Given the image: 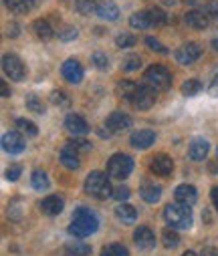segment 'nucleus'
<instances>
[{"label":"nucleus","mask_w":218,"mask_h":256,"mask_svg":"<svg viewBox=\"0 0 218 256\" xmlns=\"http://www.w3.org/2000/svg\"><path fill=\"white\" fill-rule=\"evenodd\" d=\"M145 44H148L152 50H156V52H162V54H168V48L160 42V40H156V38H152V36H148L145 38Z\"/></svg>","instance_id":"43"},{"label":"nucleus","mask_w":218,"mask_h":256,"mask_svg":"<svg viewBox=\"0 0 218 256\" xmlns=\"http://www.w3.org/2000/svg\"><path fill=\"white\" fill-rule=\"evenodd\" d=\"M135 91H137V85H135L133 81H119V85L115 87L117 97H121V99H125V101H131V97H133Z\"/></svg>","instance_id":"27"},{"label":"nucleus","mask_w":218,"mask_h":256,"mask_svg":"<svg viewBox=\"0 0 218 256\" xmlns=\"http://www.w3.org/2000/svg\"><path fill=\"white\" fill-rule=\"evenodd\" d=\"M77 34H79V30H77L75 26H65V28H61V30H59V38H61V40H65V42L75 40V38H77Z\"/></svg>","instance_id":"41"},{"label":"nucleus","mask_w":218,"mask_h":256,"mask_svg":"<svg viewBox=\"0 0 218 256\" xmlns=\"http://www.w3.org/2000/svg\"><path fill=\"white\" fill-rule=\"evenodd\" d=\"M0 93H3V97L7 99V97H11V89H9V85L5 83V81H0Z\"/></svg>","instance_id":"50"},{"label":"nucleus","mask_w":218,"mask_h":256,"mask_svg":"<svg viewBox=\"0 0 218 256\" xmlns=\"http://www.w3.org/2000/svg\"><path fill=\"white\" fill-rule=\"evenodd\" d=\"M63 208H65V202L59 196H47L41 202V212L47 214V216H59L63 212Z\"/></svg>","instance_id":"19"},{"label":"nucleus","mask_w":218,"mask_h":256,"mask_svg":"<svg viewBox=\"0 0 218 256\" xmlns=\"http://www.w3.org/2000/svg\"><path fill=\"white\" fill-rule=\"evenodd\" d=\"M3 69H5V73H7L13 81H23V79L27 77L25 62H23L17 54H5V56H3Z\"/></svg>","instance_id":"6"},{"label":"nucleus","mask_w":218,"mask_h":256,"mask_svg":"<svg viewBox=\"0 0 218 256\" xmlns=\"http://www.w3.org/2000/svg\"><path fill=\"white\" fill-rule=\"evenodd\" d=\"M150 170L156 174V176H162V178H168L174 170V162L172 158H168L166 154H158L152 158V164H150Z\"/></svg>","instance_id":"12"},{"label":"nucleus","mask_w":218,"mask_h":256,"mask_svg":"<svg viewBox=\"0 0 218 256\" xmlns=\"http://www.w3.org/2000/svg\"><path fill=\"white\" fill-rule=\"evenodd\" d=\"M3 148L9 154H21V152H25V140H23L21 134L9 132V134L3 136Z\"/></svg>","instance_id":"14"},{"label":"nucleus","mask_w":218,"mask_h":256,"mask_svg":"<svg viewBox=\"0 0 218 256\" xmlns=\"http://www.w3.org/2000/svg\"><path fill=\"white\" fill-rule=\"evenodd\" d=\"M164 218L174 230H188L192 226V210L188 204H182V202L168 204L164 210Z\"/></svg>","instance_id":"2"},{"label":"nucleus","mask_w":218,"mask_h":256,"mask_svg":"<svg viewBox=\"0 0 218 256\" xmlns=\"http://www.w3.org/2000/svg\"><path fill=\"white\" fill-rule=\"evenodd\" d=\"M148 12H150V16H152V22H154V24H168V22H170L168 14H166V12H162L160 8H150Z\"/></svg>","instance_id":"39"},{"label":"nucleus","mask_w":218,"mask_h":256,"mask_svg":"<svg viewBox=\"0 0 218 256\" xmlns=\"http://www.w3.org/2000/svg\"><path fill=\"white\" fill-rule=\"evenodd\" d=\"M23 200L21 198H17V200H13L11 204H9V216L13 218V220H21L23 218Z\"/></svg>","instance_id":"38"},{"label":"nucleus","mask_w":218,"mask_h":256,"mask_svg":"<svg viewBox=\"0 0 218 256\" xmlns=\"http://www.w3.org/2000/svg\"><path fill=\"white\" fill-rule=\"evenodd\" d=\"M208 95L218 97V73H216V77L212 79V83H210V87H208Z\"/></svg>","instance_id":"48"},{"label":"nucleus","mask_w":218,"mask_h":256,"mask_svg":"<svg viewBox=\"0 0 218 256\" xmlns=\"http://www.w3.org/2000/svg\"><path fill=\"white\" fill-rule=\"evenodd\" d=\"M176 0H164V4H174Z\"/></svg>","instance_id":"56"},{"label":"nucleus","mask_w":218,"mask_h":256,"mask_svg":"<svg viewBox=\"0 0 218 256\" xmlns=\"http://www.w3.org/2000/svg\"><path fill=\"white\" fill-rule=\"evenodd\" d=\"M139 196L148 202V204H156L162 198V188L156 184H143L139 190Z\"/></svg>","instance_id":"20"},{"label":"nucleus","mask_w":218,"mask_h":256,"mask_svg":"<svg viewBox=\"0 0 218 256\" xmlns=\"http://www.w3.org/2000/svg\"><path fill=\"white\" fill-rule=\"evenodd\" d=\"M200 89H202V83L198 81V79H188L184 85H182V95H186V97H192V95H196V93H200Z\"/></svg>","instance_id":"32"},{"label":"nucleus","mask_w":218,"mask_h":256,"mask_svg":"<svg viewBox=\"0 0 218 256\" xmlns=\"http://www.w3.org/2000/svg\"><path fill=\"white\" fill-rule=\"evenodd\" d=\"M135 42H137V38H135L133 34H119V36L115 38V44H117L119 48H131Z\"/></svg>","instance_id":"40"},{"label":"nucleus","mask_w":218,"mask_h":256,"mask_svg":"<svg viewBox=\"0 0 218 256\" xmlns=\"http://www.w3.org/2000/svg\"><path fill=\"white\" fill-rule=\"evenodd\" d=\"M91 60H93V65H95L99 71H107V69H109V58H107V54H105V52H101V50L93 52Z\"/></svg>","instance_id":"36"},{"label":"nucleus","mask_w":218,"mask_h":256,"mask_svg":"<svg viewBox=\"0 0 218 256\" xmlns=\"http://www.w3.org/2000/svg\"><path fill=\"white\" fill-rule=\"evenodd\" d=\"M129 24H131L133 28H139V30H145V28L154 26V22H152V16H150V12H148V10L131 14V18H129Z\"/></svg>","instance_id":"23"},{"label":"nucleus","mask_w":218,"mask_h":256,"mask_svg":"<svg viewBox=\"0 0 218 256\" xmlns=\"http://www.w3.org/2000/svg\"><path fill=\"white\" fill-rule=\"evenodd\" d=\"M5 2H7V6H9L13 12H17V14H27V12H31L33 6H35V0H5Z\"/></svg>","instance_id":"25"},{"label":"nucleus","mask_w":218,"mask_h":256,"mask_svg":"<svg viewBox=\"0 0 218 256\" xmlns=\"http://www.w3.org/2000/svg\"><path fill=\"white\" fill-rule=\"evenodd\" d=\"M133 170V160L125 154H113L107 160V174L113 180H125Z\"/></svg>","instance_id":"5"},{"label":"nucleus","mask_w":218,"mask_h":256,"mask_svg":"<svg viewBox=\"0 0 218 256\" xmlns=\"http://www.w3.org/2000/svg\"><path fill=\"white\" fill-rule=\"evenodd\" d=\"M200 256H218V248L206 246V248H202V254H200Z\"/></svg>","instance_id":"49"},{"label":"nucleus","mask_w":218,"mask_h":256,"mask_svg":"<svg viewBox=\"0 0 218 256\" xmlns=\"http://www.w3.org/2000/svg\"><path fill=\"white\" fill-rule=\"evenodd\" d=\"M133 240H135V244H137L139 250H152V248L156 246V234H154L148 226H139V228H135V232H133Z\"/></svg>","instance_id":"11"},{"label":"nucleus","mask_w":218,"mask_h":256,"mask_svg":"<svg viewBox=\"0 0 218 256\" xmlns=\"http://www.w3.org/2000/svg\"><path fill=\"white\" fill-rule=\"evenodd\" d=\"M115 216H117L123 224H133L135 218H137V212H135V208L129 206V204H119V206L115 208Z\"/></svg>","instance_id":"24"},{"label":"nucleus","mask_w":218,"mask_h":256,"mask_svg":"<svg viewBox=\"0 0 218 256\" xmlns=\"http://www.w3.org/2000/svg\"><path fill=\"white\" fill-rule=\"evenodd\" d=\"M67 252L69 254H77V256H89L91 254V246H87L85 242H69L67 244Z\"/></svg>","instance_id":"30"},{"label":"nucleus","mask_w":218,"mask_h":256,"mask_svg":"<svg viewBox=\"0 0 218 256\" xmlns=\"http://www.w3.org/2000/svg\"><path fill=\"white\" fill-rule=\"evenodd\" d=\"M17 127H19L23 134H27V136H31V138H35V136L39 134V127H37L33 121H29V119H17Z\"/></svg>","instance_id":"33"},{"label":"nucleus","mask_w":218,"mask_h":256,"mask_svg":"<svg viewBox=\"0 0 218 256\" xmlns=\"http://www.w3.org/2000/svg\"><path fill=\"white\" fill-rule=\"evenodd\" d=\"M212 202H214V206H216V210H218V186L212 188Z\"/></svg>","instance_id":"51"},{"label":"nucleus","mask_w":218,"mask_h":256,"mask_svg":"<svg viewBox=\"0 0 218 256\" xmlns=\"http://www.w3.org/2000/svg\"><path fill=\"white\" fill-rule=\"evenodd\" d=\"M21 174H23V168H21V166H11V168L7 170V180H9V182H17V180L21 178Z\"/></svg>","instance_id":"44"},{"label":"nucleus","mask_w":218,"mask_h":256,"mask_svg":"<svg viewBox=\"0 0 218 256\" xmlns=\"http://www.w3.org/2000/svg\"><path fill=\"white\" fill-rule=\"evenodd\" d=\"M65 130H67L71 136L81 138V136H85V134L91 132V127H89V123H87L81 115L71 113V115H67V119H65Z\"/></svg>","instance_id":"9"},{"label":"nucleus","mask_w":218,"mask_h":256,"mask_svg":"<svg viewBox=\"0 0 218 256\" xmlns=\"http://www.w3.org/2000/svg\"><path fill=\"white\" fill-rule=\"evenodd\" d=\"M154 142H156V134L152 130H139V132L131 134V138H129V144L135 150H148Z\"/></svg>","instance_id":"13"},{"label":"nucleus","mask_w":218,"mask_h":256,"mask_svg":"<svg viewBox=\"0 0 218 256\" xmlns=\"http://www.w3.org/2000/svg\"><path fill=\"white\" fill-rule=\"evenodd\" d=\"M208 150H210V146H208V142H206L204 138H194V140L190 142V146H188V156H190V160H194V162H202V160L206 158Z\"/></svg>","instance_id":"17"},{"label":"nucleus","mask_w":218,"mask_h":256,"mask_svg":"<svg viewBox=\"0 0 218 256\" xmlns=\"http://www.w3.org/2000/svg\"><path fill=\"white\" fill-rule=\"evenodd\" d=\"M143 83L156 91H166L172 85V73L164 65H152L143 73Z\"/></svg>","instance_id":"4"},{"label":"nucleus","mask_w":218,"mask_h":256,"mask_svg":"<svg viewBox=\"0 0 218 256\" xmlns=\"http://www.w3.org/2000/svg\"><path fill=\"white\" fill-rule=\"evenodd\" d=\"M67 95L63 93V91H53L51 93V101L55 103V105H67L69 103V99H65Z\"/></svg>","instance_id":"46"},{"label":"nucleus","mask_w":218,"mask_h":256,"mask_svg":"<svg viewBox=\"0 0 218 256\" xmlns=\"http://www.w3.org/2000/svg\"><path fill=\"white\" fill-rule=\"evenodd\" d=\"M212 46H214V48L218 50V38H214V40H212Z\"/></svg>","instance_id":"54"},{"label":"nucleus","mask_w":218,"mask_h":256,"mask_svg":"<svg viewBox=\"0 0 218 256\" xmlns=\"http://www.w3.org/2000/svg\"><path fill=\"white\" fill-rule=\"evenodd\" d=\"M25 103H27V109H29V111L39 113V115H43V113H45V103H43L37 95H27Z\"/></svg>","instance_id":"31"},{"label":"nucleus","mask_w":218,"mask_h":256,"mask_svg":"<svg viewBox=\"0 0 218 256\" xmlns=\"http://www.w3.org/2000/svg\"><path fill=\"white\" fill-rule=\"evenodd\" d=\"M97 16L101 20L113 22V20L119 18V8H117V4L113 2V0H101V2L97 4Z\"/></svg>","instance_id":"18"},{"label":"nucleus","mask_w":218,"mask_h":256,"mask_svg":"<svg viewBox=\"0 0 218 256\" xmlns=\"http://www.w3.org/2000/svg\"><path fill=\"white\" fill-rule=\"evenodd\" d=\"M113 196L119 200V202H123V200H127L131 194H129V188H125V186H119L115 192H113Z\"/></svg>","instance_id":"47"},{"label":"nucleus","mask_w":218,"mask_h":256,"mask_svg":"<svg viewBox=\"0 0 218 256\" xmlns=\"http://www.w3.org/2000/svg\"><path fill=\"white\" fill-rule=\"evenodd\" d=\"M65 146L73 148L77 154H79V152H83V154H85V152H89V150H91V144H89V142H85V140H77V138L73 140V142H67Z\"/></svg>","instance_id":"42"},{"label":"nucleus","mask_w":218,"mask_h":256,"mask_svg":"<svg viewBox=\"0 0 218 256\" xmlns=\"http://www.w3.org/2000/svg\"><path fill=\"white\" fill-rule=\"evenodd\" d=\"M174 196H176L178 202L192 206V204L198 200V192H196V188L190 186V184H180V186L174 190Z\"/></svg>","instance_id":"16"},{"label":"nucleus","mask_w":218,"mask_h":256,"mask_svg":"<svg viewBox=\"0 0 218 256\" xmlns=\"http://www.w3.org/2000/svg\"><path fill=\"white\" fill-rule=\"evenodd\" d=\"M17 30H19V26H17V24H13V26H9V34H11V36H17V34H19Z\"/></svg>","instance_id":"52"},{"label":"nucleus","mask_w":218,"mask_h":256,"mask_svg":"<svg viewBox=\"0 0 218 256\" xmlns=\"http://www.w3.org/2000/svg\"><path fill=\"white\" fill-rule=\"evenodd\" d=\"M204 10H206L208 16H212V18L218 20V0H210V2L204 6Z\"/></svg>","instance_id":"45"},{"label":"nucleus","mask_w":218,"mask_h":256,"mask_svg":"<svg viewBox=\"0 0 218 256\" xmlns=\"http://www.w3.org/2000/svg\"><path fill=\"white\" fill-rule=\"evenodd\" d=\"M33 30L37 32V36L41 40H51L55 36V30H53V26L47 20H35L33 22Z\"/></svg>","instance_id":"26"},{"label":"nucleus","mask_w":218,"mask_h":256,"mask_svg":"<svg viewBox=\"0 0 218 256\" xmlns=\"http://www.w3.org/2000/svg\"><path fill=\"white\" fill-rule=\"evenodd\" d=\"M61 164L65 168H69V170H77L79 168V156H77V152L73 150V148H69V146H65L61 150Z\"/></svg>","instance_id":"22"},{"label":"nucleus","mask_w":218,"mask_h":256,"mask_svg":"<svg viewBox=\"0 0 218 256\" xmlns=\"http://www.w3.org/2000/svg\"><path fill=\"white\" fill-rule=\"evenodd\" d=\"M67 256H77V254H69V252H67Z\"/></svg>","instance_id":"57"},{"label":"nucleus","mask_w":218,"mask_h":256,"mask_svg":"<svg viewBox=\"0 0 218 256\" xmlns=\"http://www.w3.org/2000/svg\"><path fill=\"white\" fill-rule=\"evenodd\" d=\"M107 127L111 132H123V130H129L131 127V117L121 113V111H113L109 117H107Z\"/></svg>","instance_id":"15"},{"label":"nucleus","mask_w":218,"mask_h":256,"mask_svg":"<svg viewBox=\"0 0 218 256\" xmlns=\"http://www.w3.org/2000/svg\"><path fill=\"white\" fill-rule=\"evenodd\" d=\"M109 174L103 172H91L85 180V192L89 196L97 198V200H107L109 196H113V188L109 184Z\"/></svg>","instance_id":"3"},{"label":"nucleus","mask_w":218,"mask_h":256,"mask_svg":"<svg viewBox=\"0 0 218 256\" xmlns=\"http://www.w3.org/2000/svg\"><path fill=\"white\" fill-rule=\"evenodd\" d=\"M129 103L135 109H150L156 103V89H152L148 85H137V91L133 93Z\"/></svg>","instance_id":"7"},{"label":"nucleus","mask_w":218,"mask_h":256,"mask_svg":"<svg viewBox=\"0 0 218 256\" xmlns=\"http://www.w3.org/2000/svg\"><path fill=\"white\" fill-rule=\"evenodd\" d=\"M139 65H141V58H139L137 54H129V56L123 58L121 69H123V71H135V69H139Z\"/></svg>","instance_id":"37"},{"label":"nucleus","mask_w":218,"mask_h":256,"mask_svg":"<svg viewBox=\"0 0 218 256\" xmlns=\"http://www.w3.org/2000/svg\"><path fill=\"white\" fill-rule=\"evenodd\" d=\"M184 20L188 26H192L196 30H204L208 26V16H204V12H200V10H190L188 14H184Z\"/></svg>","instance_id":"21"},{"label":"nucleus","mask_w":218,"mask_h":256,"mask_svg":"<svg viewBox=\"0 0 218 256\" xmlns=\"http://www.w3.org/2000/svg\"><path fill=\"white\" fill-rule=\"evenodd\" d=\"M162 242H164L166 248H176L180 244V236H178V232L174 228H166L162 232Z\"/></svg>","instance_id":"29"},{"label":"nucleus","mask_w":218,"mask_h":256,"mask_svg":"<svg viewBox=\"0 0 218 256\" xmlns=\"http://www.w3.org/2000/svg\"><path fill=\"white\" fill-rule=\"evenodd\" d=\"M31 184H33V188L39 190V192H45V190H49V186H51V182H49V178H47V174H45L43 170H35V172H33Z\"/></svg>","instance_id":"28"},{"label":"nucleus","mask_w":218,"mask_h":256,"mask_svg":"<svg viewBox=\"0 0 218 256\" xmlns=\"http://www.w3.org/2000/svg\"><path fill=\"white\" fill-rule=\"evenodd\" d=\"M65 81H69L71 85H79L83 81V67H81V62L75 60V58H69L63 62V69H61Z\"/></svg>","instance_id":"8"},{"label":"nucleus","mask_w":218,"mask_h":256,"mask_svg":"<svg viewBox=\"0 0 218 256\" xmlns=\"http://www.w3.org/2000/svg\"><path fill=\"white\" fill-rule=\"evenodd\" d=\"M99 228V218L93 210L81 206L73 212V222L69 226V232L77 238H85V236H91L93 232H97Z\"/></svg>","instance_id":"1"},{"label":"nucleus","mask_w":218,"mask_h":256,"mask_svg":"<svg viewBox=\"0 0 218 256\" xmlns=\"http://www.w3.org/2000/svg\"><path fill=\"white\" fill-rule=\"evenodd\" d=\"M210 172H218V166H216V164H212V162H210Z\"/></svg>","instance_id":"53"},{"label":"nucleus","mask_w":218,"mask_h":256,"mask_svg":"<svg viewBox=\"0 0 218 256\" xmlns=\"http://www.w3.org/2000/svg\"><path fill=\"white\" fill-rule=\"evenodd\" d=\"M182 256H196V254H194V252H190V250H188V252H184V254H182Z\"/></svg>","instance_id":"55"},{"label":"nucleus","mask_w":218,"mask_h":256,"mask_svg":"<svg viewBox=\"0 0 218 256\" xmlns=\"http://www.w3.org/2000/svg\"><path fill=\"white\" fill-rule=\"evenodd\" d=\"M202 54V48L198 42H188V44H182L178 50H176V60L180 65H192L196 62Z\"/></svg>","instance_id":"10"},{"label":"nucleus","mask_w":218,"mask_h":256,"mask_svg":"<svg viewBox=\"0 0 218 256\" xmlns=\"http://www.w3.org/2000/svg\"><path fill=\"white\" fill-rule=\"evenodd\" d=\"M75 8H77V12L83 14V16H87V14H91L93 10H97V8H95V0H75Z\"/></svg>","instance_id":"35"},{"label":"nucleus","mask_w":218,"mask_h":256,"mask_svg":"<svg viewBox=\"0 0 218 256\" xmlns=\"http://www.w3.org/2000/svg\"><path fill=\"white\" fill-rule=\"evenodd\" d=\"M101 256H129V252L121 244H109L101 250Z\"/></svg>","instance_id":"34"}]
</instances>
